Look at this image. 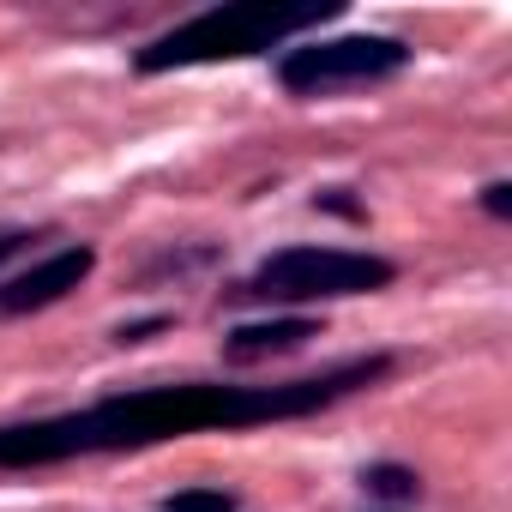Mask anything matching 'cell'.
Listing matches in <instances>:
<instances>
[{
  "label": "cell",
  "mask_w": 512,
  "mask_h": 512,
  "mask_svg": "<svg viewBox=\"0 0 512 512\" xmlns=\"http://www.w3.org/2000/svg\"><path fill=\"white\" fill-rule=\"evenodd\" d=\"M392 374V356H356L308 380L284 386H223V380H181V386H145L115 392L85 410L37 416V422H0V470H37L97 452H145L163 440L211 434V428H260V422H296L314 410H332L338 398L374 386Z\"/></svg>",
  "instance_id": "obj_1"
},
{
  "label": "cell",
  "mask_w": 512,
  "mask_h": 512,
  "mask_svg": "<svg viewBox=\"0 0 512 512\" xmlns=\"http://www.w3.org/2000/svg\"><path fill=\"white\" fill-rule=\"evenodd\" d=\"M338 0H229V7H205L187 25L163 31L157 43L139 49V73H175V67H217V61H247L266 55L296 31H314L338 19Z\"/></svg>",
  "instance_id": "obj_2"
},
{
  "label": "cell",
  "mask_w": 512,
  "mask_h": 512,
  "mask_svg": "<svg viewBox=\"0 0 512 512\" xmlns=\"http://www.w3.org/2000/svg\"><path fill=\"white\" fill-rule=\"evenodd\" d=\"M398 278L380 253H350V247H278L260 272L241 278L229 302H266V308H308V302H344V296H374Z\"/></svg>",
  "instance_id": "obj_3"
},
{
  "label": "cell",
  "mask_w": 512,
  "mask_h": 512,
  "mask_svg": "<svg viewBox=\"0 0 512 512\" xmlns=\"http://www.w3.org/2000/svg\"><path fill=\"white\" fill-rule=\"evenodd\" d=\"M410 67V43L398 37H326V43H302V49H284L278 61V79L284 91L296 97H326L338 85H374V79H392Z\"/></svg>",
  "instance_id": "obj_4"
},
{
  "label": "cell",
  "mask_w": 512,
  "mask_h": 512,
  "mask_svg": "<svg viewBox=\"0 0 512 512\" xmlns=\"http://www.w3.org/2000/svg\"><path fill=\"white\" fill-rule=\"evenodd\" d=\"M91 266H97V253H91L85 241L49 253L43 266H31V272H19V278L0 284V320H25V314H43V308L67 302V296L91 278Z\"/></svg>",
  "instance_id": "obj_5"
},
{
  "label": "cell",
  "mask_w": 512,
  "mask_h": 512,
  "mask_svg": "<svg viewBox=\"0 0 512 512\" xmlns=\"http://www.w3.org/2000/svg\"><path fill=\"white\" fill-rule=\"evenodd\" d=\"M308 338H320L314 320H260V326H235L223 332V356L229 362H266V356H290Z\"/></svg>",
  "instance_id": "obj_6"
},
{
  "label": "cell",
  "mask_w": 512,
  "mask_h": 512,
  "mask_svg": "<svg viewBox=\"0 0 512 512\" xmlns=\"http://www.w3.org/2000/svg\"><path fill=\"white\" fill-rule=\"evenodd\" d=\"M362 488L380 494V500H416L422 494V476L410 464H368L362 470Z\"/></svg>",
  "instance_id": "obj_7"
},
{
  "label": "cell",
  "mask_w": 512,
  "mask_h": 512,
  "mask_svg": "<svg viewBox=\"0 0 512 512\" xmlns=\"http://www.w3.org/2000/svg\"><path fill=\"white\" fill-rule=\"evenodd\" d=\"M163 512H235V494L229 488H181L163 500Z\"/></svg>",
  "instance_id": "obj_8"
},
{
  "label": "cell",
  "mask_w": 512,
  "mask_h": 512,
  "mask_svg": "<svg viewBox=\"0 0 512 512\" xmlns=\"http://www.w3.org/2000/svg\"><path fill=\"white\" fill-rule=\"evenodd\" d=\"M482 211H488V217H512V181L482 187Z\"/></svg>",
  "instance_id": "obj_9"
},
{
  "label": "cell",
  "mask_w": 512,
  "mask_h": 512,
  "mask_svg": "<svg viewBox=\"0 0 512 512\" xmlns=\"http://www.w3.org/2000/svg\"><path fill=\"white\" fill-rule=\"evenodd\" d=\"M163 326H169L163 314H151V320H133V326H121V332H115V344H145V338H151V332H163Z\"/></svg>",
  "instance_id": "obj_10"
},
{
  "label": "cell",
  "mask_w": 512,
  "mask_h": 512,
  "mask_svg": "<svg viewBox=\"0 0 512 512\" xmlns=\"http://www.w3.org/2000/svg\"><path fill=\"white\" fill-rule=\"evenodd\" d=\"M314 205H326V211H338V217H362V205H356V199H344V187H332V193H314Z\"/></svg>",
  "instance_id": "obj_11"
},
{
  "label": "cell",
  "mask_w": 512,
  "mask_h": 512,
  "mask_svg": "<svg viewBox=\"0 0 512 512\" xmlns=\"http://www.w3.org/2000/svg\"><path fill=\"white\" fill-rule=\"evenodd\" d=\"M25 241H31V235H25V229H7V235H0V266H7V260H13V253H19V247H25Z\"/></svg>",
  "instance_id": "obj_12"
}]
</instances>
